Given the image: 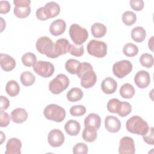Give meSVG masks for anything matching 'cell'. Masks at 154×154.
<instances>
[{
	"mask_svg": "<svg viewBox=\"0 0 154 154\" xmlns=\"http://www.w3.org/2000/svg\"><path fill=\"white\" fill-rule=\"evenodd\" d=\"M88 151V146L84 143H78L76 144L73 147V153L74 154L87 153Z\"/></svg>",
	"mask_w": 154,
	"mask_h": 154,
	"instance_id": "ab89813d",
	"label": "cell"
},
{
	"mask_svg": "<svg viewBox=\"0 0 154 154\" xmlns=\"http://www.w3.org/2000/svg\"><path fill=\"white\" fill-rule=\"evenodd\" d=\"M22 62L26 67L33 66L37 62V57L32 52H26L22 55Z\"/></svg>",
	"mask_w": 154,
	"mask_h": 154,
	"instance_id": "1f68e13d",
	"label": "cell"
},
{
	"mask_svg": "<svg viewBox=\"0 0 154 154\" xmlns=\"http://www.w3.org/2000/svg\"><path fill=\"white\" fill-rule=\"evenodd\" d=\"M81 85L84 88H90L94 85L97 81V76L93 69L85 71L80 77Z\"/></svg>",
	"mask_w": 154,
	"mask_h": 154,
	"instance_id": "7c38bea8",
	"label": "cell"
},
{
	"mask_svg": "<svg viewBox=\"0 0 154 154\" xmlns=\"http://www.w3.org/2000/svg\"><path fill=\"white\" fill-rule=\"evenodd\" d=\"M10 117L7 112L1 109L0 111V126L7 127L10 122Z\"/></svg>",
	"mask_w": 154,
	"mask_h": 154,
	"instance_id": "60d3db41",
	"label": "cell"
},
{
	"mask_svg": "<svg viewBox=\"0 0 154 154\" xmlns=\"http://www.w3.org/2000/svg\"><path fill=\"white\" fill-rule=\"evenodd\" d=\"M90 69H93V67L89 63L83 62V63L79 64L76 74L77 75L78 77L79 78H80V77L82 75V73H84L86 70Z\"/></svg>",
	"mask_w": 154,
	"mask_h": 154,
	"instance_id": "7bdbcfd3",
	"label": "cell"
},
{
	"mask_svg": "<svg viewBox=\"0 0 154 154\" xmlns=\"http://www.w3.org/2000/svg\"><path fill=\"white\" fill-rule=\"evenodd\" d=\"M35 15H36L37 18L40 20L43 21V20H46L47 19H48V18L47 17V16L45 14V13L44 11V7H41L38 8L36 10Z\"/></svg>",
	"mask_w": 154,
	"mask_h": 154,
	"instance_id": "bcb514c9",
	"label": "cell"
},
{
	"mask_svg": "<svg viewBox=\"0 0 154 154\" xmlns=\"http://www.w3.org/2000/svg\"><path fill=\"white\" fill-rule=\"evenodd\" d=\"M126 128L128 132L143 136L149 131L148 123L138 116H134L129 118L126 123Z\"/></svg>",
	"mask_w": 154,
	"mask_h": 154,
	"instance_id": "6da1fadb",
	"label": "cell"
},
{
	"mask_svg": "<svg viewBox=\"0 0 154 154\" xmlns=\"http://www.w3.org/2000/svg\"><path fill=\"white\" fill-rule=\"evenodd\" d=\"M83 95V91L80 88L73 87L67 93L66 97L69 101L75 102L80 100L82 98Z\"/></svg>",
	"mask_w": 154,
	"mask_h": 154,
	"instance_id": "83f0119b",
	"label": "cell"
},
{
	"mask_svg": "<svg viewBox=\"0 0 154 154\" xmlns=\"http://www.w3.org/2000/svg\"><path fill=\"white\" fill-rule=\"evenodd\" d=\"M69 78L64 74L60 73L51 81L49 84V91L54 94H58L65 90L69 85Z\"/></svg>",
	"mask_w": 154,
	"mask_h": 154,
	"instance_id": "3957f363",
	"label": "cell"
},
{
	"mask_svg": "<svg viewBox=\"0 0 154 154\" xmlns=\"http://www.w3.org/2000/svg\"><path fill=\"white\" fill-rule=\"evenodd\" d=\"M69 32L72 40L76 45H82L88 37V31L77 23L70 25Z\"/></svg>",
	"mask_w": 154,
	"mask_h": 154,
	"instance_id": "277c9868",
	"label": "cell"
},
{
	"mask_svg": "<svg viewBox=\"0 0 154 154\" xmlns=\"http://www.w3.org/2000/svg\"><path fill=\"white\" fill-rule=\"evenodd\" d=\"M11 119L16 123H22L25 122L28 118L27 111L22 108H17L11 112Z\"/></svg>",
	"mask_w": 154,
	"mask_h": 154,
	"instance_id": "7402d4cb",
	"label": "cell"
},
{
	"mask_svg": "<svg viewBox=\"0 0 154 154\" xmlns=\"http://www.w3.org/2000/svg\"><path fill=\"white\" fill-rule=\"evenodd\" d=\"M131 35L134 41L138 43H141L145 40L146 31L143 27L137 26L132 29Z\"/></svg>",
	"mask_w": 154,
	"mask_h": 154,
	"instance_id": "603a6c76",
	"label": "cell"
},
{
	"mask_svg": "<svg viewBox=\"0 0 154 154\" xmlns=\"http://www.w3.org/2000/svg\"><path fill=\"white\" fill-rule=\"evenodd\" d=\"M14 4L16 5H29L31 3L30 0H14Z\"/></svg>",
	"mask_w": 154,
	"mask_h": 154,
	"instance_id": "c3c4849f",
	"label": "cell"
},
{
	"mask_svg": "<svg viewBox=\"0 0 154 154\" xmlns=\"http://www.w3.org/2000/svg\"><path fill=\"white\" fill-rule=\"evenodd\" d=\"M44 11L48 19L52 18L60 13V7L58 3L54 1L47 2L44 6Z\"/></svg>",
	"mask_w": 154,
	"mask_h": 154,
	"instance_id": "d6986e66",
	"label": "cell"
},
{
	"mask_svg": "<svg viewBox=\"0 0 154 154\" xmlns=\"http://www.w3.org/2000/svg\"><path fill=\"white\" fill-rule=\"evenodd\" d=\"M134 82L140 88H146L150 82V76L146 70L138 71L134 76Z\"/></svg>",
	"mask_w": 154,
	"mask_h": 154,
	"instance_id": "4fadbf2b",
	"label": "cell"
},
{
	"mask_svg": "<svg viewBox=\"0 0 154 154\" xmlns=\"http://www.w3.org/2000/svg\"><path fill=\"white\" fill-rule=\"evenodd\" d=\"M70 46V42L66 38L58 39L54 43L52 58H56L61 55L66 54L69 51Z\"/></svg>",
	"mask_w": 154,
	"mask_h": 154,
	"instance_id": "8fae6325",
	"label": "cell"
},
{
	"mask_svg": "<svg viewBox=\"0 0 154 154\" xmlns=\"http://www.w3.org/2000/svg\"><path fill=\"white\" fill-rule=\"evenodd\" d=\"M81 63L75 59H69L65 63L66 70L70 74L75 75L78 67Z\"/></svg>",
	"mask_w": 154,
	"mask_h": 154,
	"instance_id": "e575fe53",
	"label": "cell"
},
{
	"mask_svg": "<svg viewBox=\"0 0 154 154\" xmlns=\"http://www.w3.org/2000/svg\"><path fill=\"white\" fill-rule=\"evenodd\" d=\"M143 140L150 145L154 144V129L153 127H150L146 134L143 136Z\"/></svg>",
	"mask_w": 154,
	"mask_h": 154,
	"instance_id": "b9f144b4",
	"label": "cell"
},
{
	"mask_svg": "<svg viewBox=\"0 0 154 154\" xmlns=\"http://www.w3.org/2000/svg\"><path fill=\"white\" fill-rule=\"evenodd\" d=\"M5 139V136L4 134L2 131H1V143H0V144H2L3 143Z\"/></svg>",
	"mask_w": 154,
	"mask_h": 154,
	"instance_id": "816d5d0a",
	"label": "cell"
},
{
	"mask_svg": "<svg viewBox=\"0 0 154 154\" xmlns=\"http://www.w3.org/2000/svg\"><path fill=\"white\" fill-rule=\"evenodd\" d=\"M120 101L118 99L113 98L110 99L106 105L107 109L111 113H117Z\"/></svg>",
	"mask_w": 154,
	"mask_h": 154,
	"instance_id": "f35d334b",
	"label": "cell"
},
{
	"mask_svg": "<svg viewBox=\"0 0 154 154\" xmlns=\"http://www.w3.org/2000/svg\"><path fill=\"white\" fill-rule=\"evenodd\" d=\"M105 127L106 129L111 133H116L121 128V122L116 117L108 116L105 119Z\"/></svg>",
	"mask_w": 154,
	"mask_h": 154,
	"instance_id": "5bb4252c",
	"label": "cell"
},
{
	"mask_svg": "<svg viewBox=\"0 0 154 154\" xmlns=\"http://www.w3.org/2000/svg\"><path fill=\"white\" fill-rule=\"evenodd\" d=\"M13 13L18 18H25L31 13V7L29 5H16Z\"/></svg>",
	"mask_w": 154,
	"mask_h": 154,
	"instance_id": "cb8c5ba5",
	"label": "cell"
},
{
	"mask_svg": "<svg viewBox=\"0 0 154 154\" xmlns=\"http://www.w3.org/2000/svg\"><path fill=\"white\" fill-rule=\"evenodd\" d=\"M0 20H1V32H2L5 28V22L4 21V20L2 17H0Z\"/></svg>",
	"mask_w": 154,
	"mask_h": 154,
	"instance_id": "f907efd6",
	"label": "cell"
},
{
	"mask_svg": "<svg viewBox=\"0 0 154 154\" xmlns=\"http://www.w3.org/2000/svg\"><path fill=\"white\" fill-rule=\"evenodd\" d=\"M70 114L74 117H80L85 114L86 112V108L84 105H76L72 106L70 108Z\"/></svg>",
	"mask_w": 154,
	"mask_h": 154,
	"instance_id": "8d00e7d4",
	"label": "cell"
},
{
	"mask_svg": "<svg viewBox=\"0 0 154 154\" xmlns=\"http://www.w3.org/2000/svg\"><path fill=\"white\" fill-rule=\"evenodd\" d=\"M33 70L38 75L46 78L51 76L55 70L53 64L49 61H38L33 66Z\"/></svg>",
	"mask_w": 154,
	"mask_h": 154,
	"instance_id": "52a82bcc",
	"label": "cell"
},
{
	"mask_svg": "<svg viewBox=\"0 0 154 154\" xmlns=\"http://www.w3.org/2000/svg\"><path fill=\"white\" fill-rule=\"evenodd\" d=\"M117 88V83L115 79L111 77L105 78L101 83V89L102 91L107 94L114 93Z\"/></svg>",
	"mask_w": 154,
	"mask_h": 154,
	"instance_id": "ac0fdd59",
	"label": "cell"
},
{
	"mask_svg": "<svg viewBox=\"0 0 154 154\" xmlns=\"http://www.w3.org/2000/svg\"><path fill=\"white\" fill-rule=\"evenodd\" d=\"M64 130L68 135L76 136L80 132L81 125L78 121L70 119L65 123Z\"/></svg>",
	"mask_w": 154,
	"mask_h": 154,
	"instance_id": "44dd1931",
	"label": "cell"
},
{
	"mask_svg": "<svg viewBox=\"0 0 154 154\" xmlns=\"http://www.w3.org/2000/svg\"><path fill=\"white\" fill-rule=\"evenodd\" d=\"M82 137L83 140L87 142H93L97 137V130L93 127H85L82 131Z\"/></svg>",
	"mask_w": 154,
	"mask_h": 154,
	"instance_id": "484cf974",
	"label": "cell"
},
{
	"mask_svg": "<svg viewBox=\"0 0 154 154\" xmlns=\"http://www.w3.org/2000/svg\"><path fill=\"white\" fill-rule=\"evenodd\" d=\"M132 111V106L128 102H120L117 113L120 117H124L129 115Z\"/></svg>",
	"mask_w": 154,
	"mask_h": 154,
	"instance_id": "836d02e7",
	"label": "cell"
},
{
	"mask_svg": "<svg viewBox=\"0 0 154 154\" xmlns=\"http://www.w3.org/2000/svg\"><path fill=\"white\" fill-rule=\"evenodd\" d=\"M69 52L72 55L75 57H81L84 53V49L83 45H70Z\"/></svg>",
	"mask_w": 154,
	"mask_h": 154,
	"instance_id": "74e56055",
	"label": "cell"
},
{
	"mask_svg": "<svg viewBox=\"0 0 154 154\" xmlns=\"http://www.w3.org/2000/svg\"><path fill=\"white\" fill-rule=\"evenodd\" d=\"M131 8L135 11H141L144 7L143 0H131L129 2Z\"/></svg>",
	"mask_w": 154,
	"mask_h": 154,
	"instance_id": "ee69618b",
	"label": "cell"
},
{
	"mask_svg": "<svg viewBox=\"0 0 154 154\" xmlns=\"http://www.w3.org/2000/svg\"><path fill=\"white\" fill-rule=\"evenodd\" d=\"M100 125L101 119L97 114L90 113L84 119L85 127H93L96 130H98Z\"/></svg>",
	"mask_w": 154,
	"mask_h": 154,
	"instance_id": "ffe728a7",
	"label": "cell"
},
{
	"mask_svg": "<svg viewBox=\"0 0 154 154\" xmlns=\"http://www.w3.org/2000/svg\"><path fill=\"white\" fill-rule=\"evenodd\" d=\"M123 52L127 57H133L138 54V48L132 43H128L123 46Z\"/></svg>",
	"mask_w": 154,
	"mask_h": 154,
	"instance_id": "4dcf8cb0",
	"label": "cell"
},
{
	"mask_svg": "<svg viewBox=\"0 0 154 154\" xmlns=\"http://www.w3.org/2000/svg\"><path fill=\"white\" fill-rule=\"evenodd\" d=\"M11 5L7 1H0V13L6 14L10 10Z\"/></svg>",
	"mask_w": 154,
	"mask_h": 154,
	"instance_id": "f6af8a7d",
	"label": "cell"
},
{
	"mask_svg": "<svg viewBox=\"0 0 154 154\" xmlns=\"http://www.w3.org/2000/svg\"><path fill=\"white\" fill-rule=\"evenodd\" d=\"M135 152V147L134 140L128 136L122 137L119 143V153L120 154H134Z\"/></svg>",
	"mask_w": 154,
	"mask_h": 154,
	"instance_id": "30bf717a",
	"label": "cell"
},
{
	"mask_svg": "<svg viewBox=\"0 0 154 154\" xmlns=\"http://www.w3.org/2000/svg\"><path fill=\"white\" fill-rule=\"evenodd\" d=\"M132 67V64L130 61L123 60L117 61L113 64L112 72L116 77L123 78L131 73Z\"/></svg>",
	"mask_w": 154,
	"mask_h": 154,
	"instance_id": "ba28073f",
	"label": "cell"
},
{
	"mask_svg": "<svg viewBox=\"0 0 154 154\" xmlns=\"http://www.w3.org/2000/svg\"><path fill=\"white\" fill-rule=\"evenodd\" d=\"M119 93L123 98L131 99L134 96L135 90L132 84L129 83H125L120 87Z\"/></svg>",
	"mask_w": 154,
	"mask_h": 154,
	"instance_id": "4316f807",
	"label": "cell"
},
{
	"mask_svg": "<svg viewBox=\"0 0 154 154\" xmlns=\"http://www.w3.org/2000/svg\"><path fill=\"white\" fill-rule=\"evenodd\" d=\"M66 28V22L61 19H58L51 23L49 26V32L54 36L60 35L65 31Z\"/></svg>",
	"mask_w": 154,
	"mask_h": 154,
	"instance_id": "e0dca14e",
	"label": "cell"
},
{
	"mask_svg": "<svg viewBox=\"0 0 154 154\" xmlns=\"http://www.w3.org/2000/svg\"><path fill=\"white\" fill-rule=\"evenodd\" d=\"M22 143L17 138H11L8 140L6 144L5 154H20Z\"/></svg>",
	"mask_w": 154,
	"mask_h": 154,
	"instance_id": "2e32d148",
	"label": "cell"
},
{
	"mask_svg": "<svg viewBox=\"0 0 154 154\" xmlns=\"http://www.w3.org/2000/svg\"><path fill=\"white\" fill-rule=\"evenodd\" d=\"M153 38H154L153 36L151 37L150 38L148 41V46L152 51H153Z\"/></svg>",
	"mask_w": 154,
	"mask_h": 154,
	"instance_id": "681fc988",
	"label": "cell"
},
{
	"mask_svg": "<svg viewBox=\"0 0 154 154\" xmlns=\"http://www.w3.org/2000/svg\"><path fill=\"white\" fill-rule=\"evenodd\" d=\"M16 61L10 55L5 54H0V65L1 69L5 72L11 71L16 67Z\"/></svg>",
	"mask_w": 154,
	"mask_h": 154,
	"instance_id": "9a60e30c",
	"label": "cell"
},
{
	"mask_svg": "<svg viewBox=\"0 0 154 154\" xmlns=\"http://www.w3.org/2000/svg\"><path fill=\"white\" fill-rule=\"evenodd\" d=\"M1 100V109L3 110L7 109L10 106V101L7 97L4 96H0Z\"/></svg>",
	"mask_w": 154,
	"mask_h": 154,
	"instance_id": "7dc6e473",
	"label": "cell"
},
{
	"mask_svg": "<svg viewBox=\"0 0 154 154\" xmlns=\"http://www.w3.org/2000/svg\"><path fill=\"white\" fill-rule=\"evenodd\" d=\"M35 48L41 54H45L46 57L52 58L54 43L49 37L43 36L38 38L35 43Z\"/></svg>",
	"mask_w": 154,
	"mask_h": 154,
	"instance_id": "8992f818",
	"label": "cell"
},
{
	"mask_svg": "<svg viewBox=\"0 0 154 154\" xmlns=\"http://www.w3.org/2000/svg\"><path fill=\"white\" fill-rule=\"evenodd\" d=\"M43 114L46 119L55 122H61L66 117L65 109L56 104L47 105L43 111Z\"/></svg>",
	"mask_w": 154,
	"mask_h": 154,
	"instance_id": "7a4b0ae2",
	"label": "cell"
},
{
	"mask_svg": "<svg viewBox=\"0 0 154 154\" xmlns=\"http://www.w3.org/2000/svg\"><path fill=\"white\" fill-rule=\"evenodd\" d=\"M64 135L63 133L58 129L51 130L48 135V142L53 147L61 146L64 142Z\"/></svg>",
	"mask_w": 154,
	"mask_h": 154,
	"instance_id": "9c48e42d",
	"label": "cell"
},
{
	"mask_svg": "<svg viewBox=\"0 0 154 154\" xmlns=\"http://www.w3.org/2000/svg\"><path fill=\"white\" fill-rule=\"evenodd\" d=\"M91 31L94 37L101 38L106 34L107 29L106 26L103 23L95 22L91 26Z\"/></svg>",
	"mask_w": 154,
	"mask_h": 154,
	"instance_id": "d4e9b609",
	"label": "cell"
},
{
	"mask_svg": "<svg viewBox=\"0 0 154 154\" xmlns=\"http://www.w3.org/2000/svg\"><path fill=\"white\" fill-rule=\"evenodd\" d=\"M88 53L97 58H103L107 54V45L102 41L90 40L87 46Z\"/></svg>",
	"mask_w": 154,
	"mask_h": 154,
	"instance_id": "5b68a950",
	"label": "cell"
},
{
	"mask_svg": "<svg viewBox=\"0 0 154 154\" xmlns=\"http://www.w3.org/2000/svg\"><path fill=\"white\" fill-rule=\"evenodd\" d=\"M140 62L143 67L150 68L153 65V57L150 54L144 53L141 55L140 58Z\"/></svg>",
	"mask_w": 154,
	"mask_h": 154,
	"instance_id": "d590c367",
	"label": "cell"
},
{
	"mask_svg": "<svg viewBox=\"0 0 154 154\" xmlns=\"http://www.w3.org/2000/svg\"><path fill=\"white\" fill-rule=\"evenodd\" d=\"M20 79L22 84L24 86L32 85L35 81V76L29 71H25L22 73L20 76Z\"/></svg>",
	"mask_w": 154,
	"mask_h": 154,
	"instance_id": "f546056e",
	"label": "cell"
},
{
	"mask_svg": "<svg viewBox=\"0 0 154 154\" xmlns=\"http://www.w3.org/2000/svg\"><path fill=\"white\" fill-rule=\"evenodd\" d=\"M122 21L127 26L134 25L137 21V16L131 11H126L122 14Z\"/></svg>",
	"mask_w": 154,
	"mask_h": 154,
	"instance_id": "d6a6232c",
	"label": "cell"
},
{
	"mask_svg": "<svg viewBox=\"0 0 154 154\" xmlns=\"http://www.w3.org/2000/svg\"><path fill=\"white\" fill-rule=\"evenodd\" d=\"M5 91L11 97L16 96L19 93L20 86L16 81H9L6 84Z\"/></svg>",
	"mask_w": 154,
	"mask_h": 154,
	"instance_id": "f1b7e54d",
	"label": "cell"
}]
</instances>
